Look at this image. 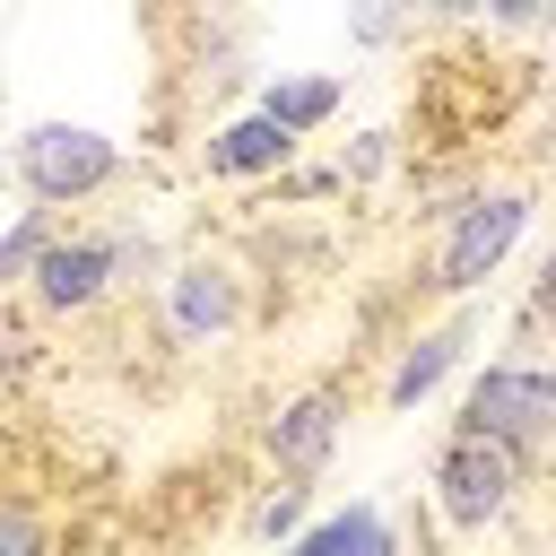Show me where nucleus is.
<instances>
[{
	"instance_id": "f257e3e1",
	"label": "nucleus",
	"mask_w": 556,
	"mask_h": 556,
	"mask_svg": "<svg viewBox=\"0 0 556 556\" xmlns=\"http://www.w3.org/2000/svg\"><path fill=\"white\" fill-rule=\"evenodd\" d=\"M9 174L35 208H87L130 174V156H122V139H104L87 122H26L9 148Z\"/></svg>"
},
{
	"instance_id": "f03ea898",
	"label": "nucleus",
	"mask_w": 556,
	"mask_h": 556,
	"mask_svg": "<svg viewBox=\"0 0 556 556\" xmlns=\"http://www.w3.org/2000/svg\"><path fill=\"white\" fill-rule=\"evenodd\" d=\"M521 235H530V191H469V200L443 217V243H434V261H426V287H434V295H478V287L513 261Z\"/></svg>"
},
{
	"instance_id": "7ed1b4c3",
	"label": "nucleus",
	"mask_w": 556,
	"mask_h": 556,
	"mask_svg": "<svg viewBox=\"0 0 556 556\" xmlns=\"http://www.w3.org/2000/svg\"><path fill=\"white\" fill-rule=\"evenodd\" d=\"M521 486H530V460H521L513 443L452 426V443H443V460H434V504H443L452 530H486V521H504Z\"/></svg>"
},
{
	"instance_id": "20e7f679",
	"label": "nucleus",
	"mask_w": 556,
	"mask_h": 556,
	"mask_svg": "<svg viewBox=\"0 0 556 556\" xmlns=\"http://www.w3.org/2000/svg\"><path fill=\"white\" fill-rule=\"evenodd\" d=\"M460 426H469V434L513 443L521 460H539V452L556 443V400H547V374H539V365H521V356H495V365L460 391Z\"/></svg>"
},
{
	"instance_id": "39448f33",
	"label": "nucleus",
	"mask_w": 556,
	"mask_h": 556,
	"mask_svg": "<svg viewBox=\"0 0 556 556\" xmlns=\"http://www.w3.org/2000/svg\"><path fill=\"white\" fill-rule=\"evenodd\" d=\"M339 426H348V382H313L261 426V452H269L278 478H321L330 452H339Z\"/></svg>"
},
{
	"instance_id": "423d86ee",
	"label": "nucleus",
	"mask_w": 556,
	"mask_h": 556,
	"mask_svg": "<svg viewBox=\"0 0 556 556\" xmlns=\"http://www.w3.org/2000/svg\"><path fill=\"white\" fill-rule=\"evenodd\" d=\"M26 295L43 313H96L113 295V235H61L52 226V243L26 269Z\"/></svg>"
},
{
	"instance_id": "0eeeda50",
	"label": "nucleus",
	"mask_w": 556,
	"mask_h": 556,
	"mask_svg": "<svg viewBox=\"0 0 556 556\" xmlns=\"http://www.w3.org/2000/svg\"><path fill=\"white\" fill-rule=\"evenodd\" d=\"M235 313H243V278H235L226 261H182V269L165 278V321H174V339H226Z\"/></svg>"
},
{
	"instance_id": "6e6552de",
	"label": "nucleus",
	"mask_w": 556,
	"mask_h": 556,
	"mask_svg": "<svg viewBox=\"0 0 556 556\" xmlns=\"http://www.w3.org/2000/svg\"><path fill=\"white\" fill-rule=\"evenodd\" d=\"M295 148H304V139H295V130H278L269 113H243V122L208 130L200 165H208L217 182H252V174H287V156H295Z\"/></svg>"
},
{
	"instance_id": "1a4fd4ad",
	"label": "nucleus",
	"mask_w": 556,
	"mask_h": 556,
	"mask_svg": "<svg viewBox=\"0 0 556 556\" xmlns=\"http://www.w3.org/2000/svg\"><path fill=\"white\" fill-rule=\"evenodd\" d=\"M460 348H469V313H452V321H434V330H417L408 348H400V365H391V382H382V408L400 417V408H417L452 365H460Z\"/></svg>"
},
{
	"instance_id": "9d476101",
	"label": "nucleus",
	"mask_w": 556,
	"mask_h": 556,
	"mask_svg": "<svg viewBox=\"0 0 556 556\" xmlns=\"http://www.w3.org/2000/svg\"><path fill=\"white\" fill-rule=\"evenodd\" d=\"M382 530H391V521H382V504H374V495H356L348 513H330V521H304V530L287 539V556H365Z\"/></svg>"
},
{
	"instance_id": "9b49d317",
	"label": "nucleus",
	"mask_w": 556,
	"mask_h": 556,
	"mask_svg": "<svg viewBox=\"0 0 556 556\" xmlns=\"http://www.w3.org/2000/svg\"><path fill=\"white\" fill-rule=\"evenodd\" d=\"M339 96H348L339 78H269V87H261V113H269L278 130L313 139V130H321V122L339 113Z\"/></svg>"
},
{
	"instance_id": "f8f14e48",
	"label": "nucleus",
	"mask_w": 556,
	"mask_h": 556,
	"mask_svg": "<svg viewBox=\"0 0 556 556\" xmlns=\"http://www.w3.org/2000/svg\"><path fill=\"white\" fill-rule=\"evenodd\" d=\"M43 243H52V208H26V217L0 235V287H26V269H35Z\"/></svg>"
},
{
	"instance_id": "ddd939ff",
	"label": "nucleus",
	"mask_w": 556,
	"mask_h": 556,
	"mask_svg": "<svg viewBox=\"0 0 556 556\" xmlns=\"http://www.w3.org/2000/svg\"><path fill=\"white\" fill-rule=\"evenodd\" d=\"M408 26H417L408 0H348V35H356V43H400Z\"/></svg>"
},
{
	"instance_id": "4468645a",
	"label": "nucleus",
	"mask_w": 556,
	"mask_h": 556,
	"mask_svg": "<svg viewBox=\"0 0 556 556\" xmlns=\"http://www.w3.org/2000/svg\"><path fill=\"white\" fill-rule=\"evenodd\" d=\"M0 556H52L43 513H35V504H17V495H0Z\"/></svg>"
},
{
	"instance_id": "2eb2a0df",
	"label": "nucleus",
	"mask_w": 556,
	"mask_h": 556,
	"mask_svg": "<svg viewBox=\"0 0 556 556\" xmlns=\"http://www.w3.org/2000/svg\"><path fill=\"white\" fill-rule=\"evenodd\" d=\"M513 330H556V243L539 252V278H530V295H521V321Z\"/></svg>"
},
{
	"instance_id": "dca6fc26",
	"label": "nucleus",
	"mask_w": 556,
	"mask_h": 556,
	"mask_svg": "<svg viewBox=\"0 0 556 556\" xmlns=\"http://www.w3.org/2000/svg\"><path fill=\"white\" fill-rule=\"evenodd\" d=\"M478 17L504 35H530V26H556V0H478Z\"/></svg>"
},
{
	"instance_id": "f3484780",
	"label": "nucleus",
	"mask_w": 556,
	"mask_h": 556,
	"mask_svg": "<svg viewBox=\"0 0 556 556\" xmlns=\"http://www.w3.org/2000/svg\"><path fill=\"white\" fill-rule=\"evenodd\" d=\"M391 156H400V148H391V130H365V139H356V148L339 156V182H374V174H382Z\"/></svg>"
},
{
	"instance_id": "a211bd4d",
	"label": "nucleus",
	"mask_w": 556,
	"mask_h": 556,
	"mask_svg": "<svg viewBox=\"0 0 556 556\" xmlns=\"http://www.w3.org/2000/svg\"><path fill=\"white\" fill-rule=\"evenodd\" d=\"M252 530H261V539H295V530H304V478H295V486H278V495L261 504V521H252Z\"/></svg>"
},
{
	"instance_id": "6ab92c4d",
	"label": "nucleus",
	"mask_w": 556,
	"mask_h": 556,
	"mask_svg": "<svg viewBox=\"0 0 556 556\" xmlns=\"http://www.w3.org/2000/svg\"><path fill=\"white\" fill-rule=\"evenodd\" d=\"M321 191H339V165H313V174H287L278 182V200H321Z\"/></svg>"
},
{
	"instance_id": "aec40b11",
	"label": "nucleus",
	"mask_w": 556,
	"mask_h": 556,
	"mask_svg": "<svg viewBox=\"0 0 556 556\" xmlns=\"http://www.w3.org/2000/svg\"><path fill=\"white\" fill-rule=\"evenodd\" d=\"M417 9V26H469L478 17V0H408Z\"/></svg>"
},
{
	"instance_id": "412c9836",
	"label": "nucleus",
	"mask_w": 556,
	"mask_h": 556,
	"mask_svg": "<svg viewBox=\"0 0 556 556\" xmlns=\"http://www.w3.org/2000/svg\"><path fill=\"white\" fill-rule=\"evenodd\" d=\"M365 556H408V547H400V539H391V530H382V539H374V547H365Z\"/></svg>"
},
{
	"instance_id": "4be33fe9",
	"label": "nucleus",
	"mask_w": 556,
	"mask_h": 556,
	"mask_svg": "<svg viewBox=\"0 0 556 556\" xmlns=\"http://www.w3.org/2000/svg\"><path fill=\"white\" fill-rule=\"evenodd\" d=\"M539 374H547V400H556V365H539Z\"/></svg>"
},
{
	"instance_id": "5701e85b",
	"label": "nucleus",
	"mask_w": 556,
	"mask_h": 556,
	"mask_svg": "<svg viewBox=\"0 0 556 556\" xmlns=\"http://www.w3.org/2000/svg\"><path fill=\"white\" fill-rule=\"evenodd\" d=\"M9 348H17V339H0V365H9Z\"/></svg>"
}]
</instances>
